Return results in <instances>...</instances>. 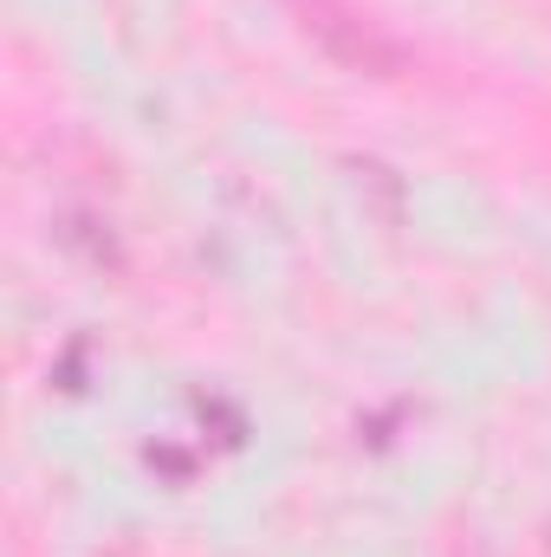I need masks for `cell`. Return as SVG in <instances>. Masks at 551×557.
<instances>
[{
    "label": "cell",
    "mask_w": 551,
    "mask_h": 557,
    "mask_svg": "<svg viewBox=\"0 0 551 557\" xmlns=\"http://www.w3.org/2000/svg\"><path fill=\"white\" fill-rule=\"evenodd\" d=\"M305 13V33L351 72H370V78H396L403 72V46L390 33H377L351 0H298Z\"/></svg>",
    "instance_id": "6da1fadb"
}]
</instances>
